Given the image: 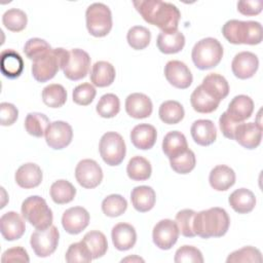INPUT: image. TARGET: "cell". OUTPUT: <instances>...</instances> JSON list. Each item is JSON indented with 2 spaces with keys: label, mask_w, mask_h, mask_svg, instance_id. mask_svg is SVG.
I'll return each mask as SVG.
<instances>
[{
  "label": "cell",
  "mask_w": 263,
  "mask_h": 263,
  "mask_svg": "<svg viewBox=\"0 0 263 263\" xmlns=\"http://www.w3.org/2000/svg\"><path fill=\"white\" fill-rule=\"evenodd\" d=\"M133 4L145 22L158 27L161 32L178 30L181 12L173 3L160 0H139L134 1Z\"/></svg>",
  "instance_id": "6da1fadb"
},
{
  "label": "cell",
  "mask_w": 263,
  "mask_h": 263,
  "mask_svg": "<svg viewBox=\"0 0 263 263\" xmlns=\"http://www.w3.org/2000/svg\"><path fill=\"white\" fill-rule=\"evenodd\" d=\"M230 225V218L222 208H211L196 213L193 221L195 234L202 238L221 237L226 234Z\"/></svg>",
  "instance_id": "7a4b0ae2"
},
{
  "label": "cell",
  "mask_w": 263,
  "mask_h": 263,
  "mask_svg": "<svg viewBox=\"0 0 263 263\" xmlns=\"http://www.w3.org/2000/svg\"><path fill=\"white\" fill-rule=\"evenodd\" d=\"M222 34L232 44L256 45L262 41V26L255 21H227L222 27Z\"/></svg>",
  "instance_id": "3957f363"
},
{
  "label": "cell",
  "mask_w": 263,
  "mask_h": 263,
  "mask_svg": "<svg viewBox=\"0 0 263 263\" xmlns=\"http://www.w3.org/2000/svg\"><path fill=\"white\" fill-rule=\"evenodd\" d=\"M69 58V51L62 48H51L42 57L33 61L32 75L38 82L52 79L60 69H63Z\"/></svg>",
  "instance_id": "277c9868"
},
{
  "label": "cell",
  "mask_w": 263,
  "mask_h": 263,
  "mask_svg": "<svg viewBox=\"0 0 263 263\" xmlns=\"http://www.w3.org/2000/svg\"><path fill=\"white\" fill-rule=\"evenodd\" d=\"M191 58L199 70L212 69L221 62L223 58V46L216 38H203L194 44Z\"/></svg>",
  "instance_id": "5b68a950"
},
{
  "label": "cell",
  "mask_w": 263,
  "mask_h": 263,
  "mask_svg": "<svg viewBox=\"0 0 263 263\" xmlns=\"http://www.w3.org/2000/svg\"><path fill=\"white\" fill-rule=\"evenodd\" d=\"M25 220H27L36 229L43 230L52 225V212L44 198L38 195L27 197L21 208Z\"/></svg>",
  "instance_id": "8992f818"
},
{
  "label": "cell",
  "mask_w": 263,
  "mask_h": 263,
  "mask_svg": "<svg viewBox=\"0 0 263 263\" xmlns=\"http://www.w3.org/2000/svg\"><path fill=\"white\" fill-rule=\"evenodd\" d=\"M86 28L90 35L104 37L112 29V13L110 8L101 2L90 4L85 11Z\"/></svg>",
  "instance_id": "52a82bcc"
},
{
  "label": "cell",
  "mask_w": 263,
  "mask_h": 263,
  "mask_svg": "<svg viewBox=\"0 0 263 263\" xmlns=\"http://www.w3.org/2000/svg\"><path fill=\"white\" fill-rule=\"evenodd\" d=\"M99 151L102 159L111 166L120 164L126 153V147L121 135L115 132L105 133L99 144Z\"/></svg>",
  "instance_id": "ba28073f"
},
{
  "label": "cell",
  "mask_w": 263,
  "mask_h": 263,
  "mask_svg": "<svg viewBox=\"0 0 263 263\" xmlns=\"http://www.w3.org/2000/svg\"><path fill=\"white\" fill-rule=\"evenodd\" d=\"M60 232L58 228L51 225L43 230L36 229V231L31 234L30 243L36 256L45 258L50 256L57 250Z\"/></svg>",
  "instance_id": "9c48e42d"
},
{
  "label": "cell",
  "mask_w": 263,
  "mask_h": 263,
  "mask_svg": "<svg viewBox=\"0 0 263 263\" xmlns=\"http://www.w3.org/2000/svg\"><path fill=\"white\" fill-rule=\"evenodd\" d=\"M90 67L89 54L80 48L69 50V58L63 68L64 75L73 81L80 80L86 76Z\"/></svg>",
  "instance_id": "30bf717a"
},
{
  "label": "cell",
  "mask_w": 263,
  "mask_h": 263,
  "mask_svg": "<svg viewBox=\"0 0 263 263\" xmlns=\"http://www.w3.org/2000/svg\"><path fill=\"white\" fill-rule=\"evenodd\" d=\"M75 178L83 188L92 189L102 182L103 171L96 160L89 158L82 159L76 165Z\"/></svg>",
  "instance_id": "8fae6325"
},
{
  "label": "cell",
  "mask_w": 263,
  "mask_h": 263,
  "mask_svg": "<svg viewBox=\"0 0 263 263\" xmlns=\"http://www.w3.org/2000/svg\"><path fill=\"white\" fill-rule=\"evenodd\" d=\"M179 228L176 221L163 219L156 223L152 231V238L155 246L161 250H170L179 238Z\"/></svg>",
  "instance_id": "7c38bea8"
},
{
  "label": "cell",
  "mask_w": 263,
  "mask_h": 263,
  "mask_svg": "<svg viewBox=\"0 0 263 263\" xmlns=\"http://www.w3.org/2000/svg\"><path fill=\"white\" fill-rule=\"evenodd\" d=\"M44 136L46 144L50 148L61 150L71 143L73 138V129L68 122L58 120L49 123Z\"/></svg>",
  "instance_id": "4fadbf2b"
},
{
  "label": "cell",
  "mask_w": 263,
  "mask_h": 263,
  "mask_svg": "<svg viewBox=\"0 0 263 263\" xmlns=\"http://www.w3.org/2000/svg\"><path fill=\"white\" fill-rule=\"evenodd\" d=\"M164 76L173 86L180 89L188 88L193 80L188 66L185 63L177 60L166 63L164 67Z\"/></svg>",
  "instance_id": "5bb4252c"
},
{
  "label": "cell",
  "mask_w": 263,
  "mask_h": 263,
  "mask_svg": "<svg viewBox=\"0 0 263 263\" xmlns=\"http://www.w3.org/2000/svg\"><path fill=\"white\" fill-rule=\"evenodd\" d=\"M89 214L82 206H72L66 210L62 216L63 228L70 234H78L89 223Z\"/></svg>",
  "instance_id": "9a60e30c"
},
{
  "label": "cell",
  "mask_w": 263,
  "mask_h": 263,
  "mask_svg": "<svg viewBox=\"0 0 263 263\" xmlns=\"http://www.w3.org/2000/svg\"><path fill=\"white\" fill-rule=\"evenodd\" d=\"M258 67V57L251 51H240L236 53L231 63L232 73L239 79L253 77L257 72Z\"/></svg>",
  "instance_id": "2e32d148"
},
{
  "label": "cell",
  "mask_w": 263,
  "mask_h": 263,
  "mask_svg": "<svg viewBox=\"0 0 263 263\" xmlns=\"http://www.w3.org/2000/svg\"><path fill=\"white\" fill-rule=\"evenodd\" d=\"M26 230V224L23 218L16 212L10 211L3 214L0 218V231L2 236L12 241L23 236Z\"/></svg>",
  "instance_id": "e0dca14e"
},
{
  "label": "cell",
  "mask_w": 263,
  "mask_h": 263,
  "mask_svg": "<svg viewBox=\"0 0 263 263\" xmlns=\"http://www.w3.org/2000/svg\"><path fill=\"white\" fill-rule=\"evenodd\" d=\"M234 140L247 149H255L261 143L262 127L256 122H241L235 129Z\"/></svg>",
  "instance_id": "ac0fdd59"
},
{
  "label": "cell",
  "mask_w": 263,
  "mask_h": 263,
  "mask_svg": "<svg viewBox=\"0 0 263 263\" xmlns=\"http://www.w3.org/2000/svg\"><path fill=\"white\" fill-rule=\"evenodd\" d=\"M152 110V102L145 93L134 92L128 95L125 99V111L133 118H147L151 115Z\"/></svg>",
  "instance_id": "d6986e66"
},
{
  "label": "cell",
  "mask_w": 263,
  "mask_h": 263,
  "mask_svg": "<svg viewBox=\"0 0 263 263\" xmlns=\"http://www.w3.org/2000/svg\"><path fill=\"white\" fill-rule=\"evenodd\" d=\"M42 171L38 164L28 162L21 165L14 175L16 184L25 189H31L39 186L42 182Z\"/></svg>",
  "instance_id": "ffe728a7"
},
{
  "label": "cell",
  "mask_w": 263,
  "mask_h": 263,
  "mask_svg": "<svg viewBox=\"0 0 263 263\" xmlns=\"http://www.w3.org/2000/svg\"><path fill=\"white\" fill-rule=\"evenodd\" d=\"M111 237L114 247L118 251H127L135 246L137 232L133 225L128 223H118L112 228Z\"/></svg>",
  "instance_id": "44dd1931"
},
{
  "label": "cell",
  "mask_w": 263,
  "mask_h": 263,
  "mask_svg": "<svg viewBox=\"0 0 263 263\" xmlns=\"http://www.w3.org/2000/svg\"><path fill=\"white\" fill-rule=\"evenodd\" d=\"M190 133L194 142L200 146H209L217 138L216 126L210 119L195 120L191 125Z\"/></svg>",
  "instance_id": "7402d4cb"
},
{
  "label": "cell",
  "mask_w": 263,
  "mask_h": 263,
  "mask_svg": "<svg viewBox=\"0 0 263 263\" xmlns=\"http://www.w3.org/2000/svg\"><path fill=\"white\" fill-rule=\"evenodd\" d=\"M130 141L133 145L141 150L151 149L157 138L156 128L148 123H140L130 132Z\"/></svg>",
  "instance_id": "603a6c76"
},
{
  "label": "cell",
  "mask_w": 263,
  "mask_h": 263,
  "mask_svg": "<svg viewBox=\"0 0 263 263\" xmlns=\"http://www.w3.org/2000/svg\"><path fill=\"white\" fill-rule=\"evenodd\" d=\"M254 111L253 100L246 95L235 96L229 103L226 113L230 118L237 122H243L250 118Z\"/></svg>",
  "instance_id": "cb8c5ba5"
},
{
  "label": "cell",
  "mask_w": 263,
  "mask_h": 263,
  "mask_svg": "<svg viewBox=\"0 0 263 263\" xmlns=\"http://www.w3.org/2000/svg\"><path fill=\"white\" fill-rule=\"evenodd\" d=\"M234 171L225 164L216 165L210 173L209 182L213 189L217 191H226L235 183Z\"/></svg>",
  "instance_id": "d4e9b609"
},
{
  "label": "cell",
  "mask_w": 263,
  "mask_h": 263,
  "mask_svg": "<svg viewBox=\"0 0 263 263\" xmlns=\"http://www.w3.org/2000/svg\"><path fill=\"white\" fill-rule=\"evenodd\" d=\"M2 74L9 78L14 79L21 76L24 70V61L22 57L12 49H4L1 52L0 62Z\"/></svg>",
  "instance_id": "484cf974"
},
{
  "label": "cell",
  "mask_w": 263,
  "mask_h": 263,
  "mask_svg": "<svg viewBox=\"0 0 263 263\" xmlns=\"http://www.w3.org/2000/svg\"><path fill=\"white\" fill-rule=\"evenodd\" d=\"M156 45L162 53H177L181 51L185 45V36L178 30L173 32H160L157 36Z\"/></svg>",
  "instance_id": "4316f807"
},
{
  "label": "cell",
  "mask_w": 263,
  "mask_h": 263,
  "mask_svg": "<svg viewBox=\"0 0 263 263\" xmlns=\"http://www.w3.org/2000/svg\"><path fill=\"white\" fill-rule=\"evenodd\" d=\"M116 72L112 64L106 61L96 62L90 70V81L98 87H106L115 80Z\"/></svg>",
  "instance_id": "83f0119b"
},
{
  "label": "cell",
  "mask_w": 263,
  "mask_h": 263,
  "mask_svg": "<svg viewBox=\"0 0 263 263\" xmlns=\"http://www.w3.org/2000/svg\"><path fill=\"white\" fill-rule=\"evenodd\" d=\"M202 88L214 99L221 102L229 93V84L224 76L218 73L208 74L200 84Z\"/></svg>",
  "instance_id": "f1b7e54d"
},
{
  "label": "cell",
  "mask_w": 263,
  "mask_h": 263,
  "mask_svg": "<svg viewBox=\"0 0 263 263\" xmlns=\"http://www.w3.org/2000/svg\"><path fill=\"white\" fill-rule=\"evenodd\" d=\"M130 200L138 212L146 213L152 210L155 204V191L150 186H137L130 192Z\"/></svg>",
  "instance_id": "f546056e"
},
{
  "label": "cell",
  "mask_w": 263,
  "mask_h": 263,
  "mask_svg": "<svg viewBox=\"0 0 263 263\" xmlns=\"http://www.w3.org/2000/svg\"><path fill=\"white\" fill-rule=\"evenodd\" d=\"M228 202L236 213L248 214L254 210L256 205V197L250 189L239 188L230 194Z\"/></svg>",
  "instance_id": "4dcf8cb0"
},
{
  "label": "cell",
  "mask_w": 263,
  "mask_h": 263,
  "mask_svg": "<svg viewBox=\"0 0 263 263\" xmlns=\"http://www.w3.org/2000/svg\"><path fill=\"white\" fill-rule=\"evenodd\" d=\"M187 149V140L181 132L173 130L164 136L162 141V151L168 159L185 152Z\"/></svg>",
  "instance_id": "1f68e13d"
},
{
  "label": "cell",
  "mask_w": 263,
  "mask_h": 263,
  "mask_svg": "<svg viewBox=\"0 0 263 263\" xmlns=\"http://www.w3.org/2000/svg\"><path fill=\"white\" fill-rule=\"evenodd\" d=\"M192 108L198 113H212L218 107L220 102L210 96L201 85H198L190 97Z\"/></svg>",
  "instance_id": "d6a6232c"
},
{
  "label": "cell",
  "mask_w": 263,
  "mask_h": 263,
  "mask_svg": "<svg viewBox=\"0 0 263 263\" xmlns=\"http://www.w3.org/2000/svg\"><path fill=\"white\" fill-rule=\"evenodd\" d=\"M126 173L128 178L133 181H145L150 178L152 167L149 160L145 157L134 156L127 163Z\"/></svg>",
  "instance_id": "836d02e7"
},
{
  "label": "cell",
  "mask_w": 263,
  "mask_h": 263,
  "mask_svg": "<svg viewBox=\"0 0 263 263\" xmlns=\"http://www.w3.org/2000/svg\"><path fill=\"white\" fill-rule=\"evenodd\" d=\"M82 241L89 250L92 259L103 257L108 250V241L105 234L99 230H91L84 234Z\"/></svg>",
  "instance_id": "e575fe53"
},
{
  "label": "cell",
  "mask_w": 263,
  "mask_h": 263,
  "mask_svg": "<svg viewBox=\"0 0 263 263\" xmlns=\"http://www.w3.org/2000/svg\"><path fill=\"white\" fill-rule=\"evenodd\" d=\"M158 115L162 122L166 124H177L184 118L185 111L178 101L168 100L160 105Z\"/></svg>",
  "instance_id": "d590c367"
},
{
  "label": "cell",
  "mask_w": 263,
  "mask_h": 263,
  "mask_svg": "<svg viewBox=\"0 0 263 263\" xmlns=\"http://www.w3.org/2000/svg\"><path fill=\"white\" fill-rule=\"evenodd\" d=\"M76 188L67 180H58L50 186V197L58 204H65L74 199Z\"/></svg>",
  "instance_id": "8d00e7d4"
},
{
  "label": "cell",
  "mask_w": 263,
  "mask_h": 263,
  "mask_svg": "<svg viewBox=\"0 0 263 263\" xmlns=\"http://www.w3.org/2000/svg\"><path fill=\"white\" fill-rule=\"evenodd\" d=\"M42 101L50 108H60L67 101V91L62 84H48L42 89Z\"/></svg>",
  "instance_id": "74e56055"
},
{
  "label": "cell",
  "mask_w": 263,
  "mask_h": 263,
  "mask_svg": "<svg viewBox=\"0 0 263 263\" xmlns=\"http://www.w3.org/2000/svg\"><path fill=\"white\" fill-rule=\"evenodd\" d=\"M49 123V119L45 114L33 112L26 116L25 128L29 135L36 138H41L45 135Z\"/></svg>",
  "instance_id": "f35d334b"
},
{
  "label": "cell",
  "mask_w": 263,
  "mask_h": 263,
  "mask_svg": "<svg viewBox=\"0 0 263 263\" xmlns=\"http://www.w3.org/2000/svg\"><path fill=\"white\" fill-rule=\"evenodd\" d=\"M2 23L7 30L11 32H21L26 28L28 17L22 9L10 8L3 13Z\"/></svg>",
  "instance_id": "ab89813d"
},
{
  "label": "cell",
  "mask_w": 263,
  "mask_h": 263,
  "mask_svg": "<svg viewBox=\"0 0 263 263\" xmlns=\"http://www.w3.org/2000/svg\"><path fill=\"white\" fill-rule=\"evenodd\" d=\"M126 40L132 48L136 50H142L149 45L151 40V33L146 27L134 26L127 31Z\"/></svg>",
  "instance_id": "60d3db41"
},
{
  "label": "cell",
  "mask_w": 263,
  "mask_h": 263,
  "mask_svg": "<svg viewBox=\"0 0 263 263\" xmlns=\"http://www.w3.org/2000/svg\"><path fill=\"white\" fill-rule=\"evenodd\" d=\"M96 110L101 117L112 118L119 113L120 101L114 93H105L99 100Z\"/></svg>",
  "instance_id": "b9f144b4"
},
{
  "label": "cell",
  "mask_w": 263,
  "mask_h": 263,
  "mask_svg": "<svg viewBox=\"0 0 263 263\" xmlns=\"http://www.w3.org/2000/svg\"><path fill=\"white\" fill-rule=\"evenodd\" d=\"M127 209L126 199L120 194H110L102 201L103 213L111 218L121 216Z\"/></svg>",
  "instance_id": "7bdbcfd3"
},
{
  "label": "cell",
  "mask_w": 263,
  "mask_h": 263,
  "mask_svg": "<svg viewBox=\"0 0 263 263\" xmlns=\"http://www.w3.org/2000/svg\"><path fill=\"white\" fill-rule=\"evenodd\" d=\"M171 167L178 174H189L196 164L195 154L192 150L187 149L185 152L170 159Z\"/></svg>",
  "instance_id": "ee69618b"
},
{
  "label": "cell",
  "mask_w": 263,
  "mask_h": 263,
  "mask_svg": "<svg viewBox=\"0 0 263 263\" xmlns=\"http://www.w3.org/2000/svg\"><path fill=\"white\" fill-rule=\"evenodd\" d=\"M227 263H246V262H262L261 252L254 247H243L232 252L226 259Z\"/></svg>",
  "instance_id": "f6af8a7d"
},
{
  "label": "cell",
  "mask_w": 263,
  "mask_h": 263,
  "mask_svg": "<svg viewBox=\"0 0 263 263\" xmlns=\"http://www.w3.org/2000/svg\"><path fill=\"white\" fill-rule=\"evenodd\" d=\"M65 259L69 263H87L92 260V257L85 243L81 240L70 245L66 252Z\"/></svg>",
  "instance_id": "bcb514c9"
},
{
  "label": "cell",
  "mask_w": 263,
  "mask_h": 263,
  "mask_svg": "<svg viewBox=\"0 0 263 263\" xmlns=\"http://www.w3.org/2000/svg\"><path fill=\"white\" fill-rule=\"evenodd\" d=\"M196 212L193 210L185 209L180 211L176 215V223L178 225L180 233L185 237H194L196 236L194 228H193V221Z\"/></svg>",
  "instance_id": "7dc6e473"
},
{
  "label": "cell",
  "mask_w": 263,
  "mask_h": 263,
  "mask_svg": "<svg viewBox=\"0 0 263 263\" xmlns=\"http://www.w3.org/2000/svg\"><path fill=\"white\" fill-rule=\"evenodd\" d=\"M51 49V46L41 38H31L24 46V52L29 60L35 61Z\"/></svg>",
  "instance_id": "c3c4849f"
},
{
  "label": "cell",
  "mask_w": 263,
  "mask_h": 263,
  "mask_svg": "<svg viewBox=\"0 0 263 263\" xmlns=\"http://www.w3.org/2000/svg\"><path fill=\"white\" fill-rule=\"evenodd\" d=\"M96 95H97V90L95 86L88 82H84L77 85L74 88L72 92V98H73V102L76 103L77 105L87 106L93 101Z\"/></svg>",
  "instance_id": "681fc988"
},
{
  "label": "cell",
  "mask_w": 263,
  "mask_h": 263,
  "mask_svg": "<svg viewBox=\"0 0 263 263\" xmlns=\"http://www.w3.org/2000/svg\"><path fill=\"white\" fill-rule=\"evenodd\" d=\"M174 261L176 263H202L201 252L193 246H182L176 251Z\"/></svg>",
  "instance_id": "f907efd6"
},
{
  "label": "cell",
  "mask_w": 263,
  "mask_h": 263,
  "mask_svg": "<svg viewBox=\"0 0 263 263\" xmlns=\"http://www.w3.org/2000/svg\"><path fill=\"white\" fill-rule=\"evenodd\" d=\"M18 117L17 108L7 102H3L0 104V124L3 126L12 125Z\"/></svg>",
  "instance_id": "816d5d0a"
},
{
  "label": "cell",
  "mask_w": 263,
  "mask_h": 263,
  "mask_svg": "<svg viewBox=\"0 0 263 263\" xmlns=\"http://www.w3.org/2000/svg\"><path fill=\"white\" fill-rule=\"evenodd\" d=\"M3 263L8 262H29L30 258L27 251L22 247H13L6 250L1 257Z\"/></svg>",
  "instance_id": "f5cc1de1"
},
{
  "label": "cell",
  "mask_w": 263,
  "mask_h": 263,
  "mask_svg": "<svg viewBox=\"0 0 263 263\" xmlns=\"http://www.w3.org/2000/svg\"><path fill=\"white\" fill-rule=\"evenodd\" d=\"M241 122H237L230 118L228 114L225 112L222 113V115L219 118V126L220 129L225 138H228L230 140H234V133L236 127L240 124Z\"/></svg>",
  "instance_id": "db71d44e"
},
{
  "label": "cell",
  "mask_w": 263,
  "mask_h": 263,
  "mask_svg": "<svg viewBox=\"0 0 263 263\" xmlns=\"http://www.w3.org/2000/svg\"><path fill=\"white\" fill-rule=\"evenodd\" d=\"M263 2L261 0L239 1L237 2V10L243 15H256L262 11Z\"/></svg>",
  "instance_id": "11a10c76"
},
{
  "label": "cell",
  "mask_w": 263,
  "mask_h": 263,
  "mask_svg": "<svg viewBox=\"0 0 263 263\" xmlns=\"http://www.w3.org/2000/svg\"><path fill=\"white\" fill-rule=\"evenodd\" d=\"M121 262H144V259L134 255V256H129V257H126V258L122 259Z\"/></svg>",
  "instance_id": "9f6ffc18"
}]
</instances>
